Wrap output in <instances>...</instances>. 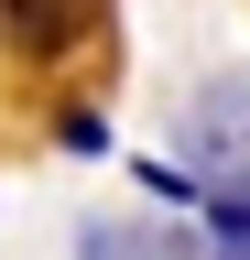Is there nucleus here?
<instances>
[{"mask_svg":"<svg viewBox=\"0 0 250 260\" xmlns=\"http://www.w3.org/2000/svg\"><path fill=\"white\" fill-rule=\"evenodd\" d=\"M185 195L217 206V228H250V76H217L196 87V109H185Z\"/></svg>","mask_w":250,"mask_h":260,"instance_id":"obj_1","label":"nucleus"},{"mask_svg":"<svg viewBox=\"0 0 250 260\" xmlns=\"http://www.w3.org/2000/svg\"><path fill=\"white\" fill-rule=\"evenodd\" d=\"M109 32V0H0V44L22 65H54V54H87Z\"/></svg>","mask_w":250,"mask_h":260,"instance_id":"obj_2","label":"nucleus"},{"mask_svg":"<svg viewBox=\"0 0 250 260\" xmlns=\"http://www.w3.org/2000/svg\"><path fill=\"white\" fill-rule=\"evenodd\" d=\"M217 260H250V228H229V239H217Z\"/></svg>","mask_w":250,"mask_h":260,"instance_id":"obj_3","label":"nucleus"}]
</instances>
